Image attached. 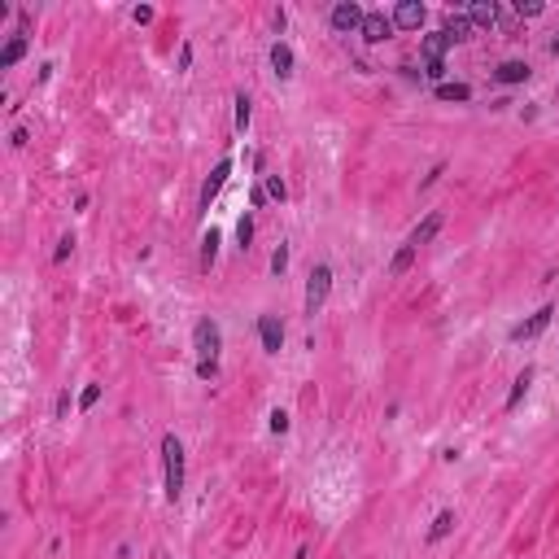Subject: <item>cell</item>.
<instances>
[{
	"label": "cell",
	"mask_w": 559,
	"mask_h": 559,
	"mask_svg": "<svg viewBox=\"0 0 559 559\" xmlns=\"http://www.w3.org/2000/svg\"><path fill=\"white\" fill-rule=\"evenodd\" d=\"M359 35H363L367 44H385L389 35H394V18H385V14H380V9H372V14L363 18V27H359Z\"/></svg>",
	"instance_id": "obj_6"
},
{
	"label": "cell",
	"mask_w": 559,
	"mask_h": 559,
	"mask_svg": "<svg viewBox=\"0 0 559 559\" xmlns=\"http://www.w3.org/2000/svg\"><path fill=\"white\" fill-rule=\"evenodd\" d=\"M53 415H57V420H66V415H70V389H62V394H57V407H53Z\"/></svg>",
	"instance_id": "obj_30"
},
{
	"label": "cell",
	"mask_w": 559,
	"mask_h": 559,
	"mask_svg": "<svg viewBox=\"0 0 559 559\" xmlns=\"http://www.w3.org/2000/svg\"><path fill=\"white\" fill-rule=\"evenodd\" d=\"M97 402H101V385H88V389L79 394V411H92Z\"/></svg>",
	"instance_id": "obj_25"
},
{
	"label": "cell",
	"mask_w": 559,
	"mask_h": 559,
	"mask_svg": "<svg viewBox=\"0 0 559 559\" xmlns=\"http://www.w3.org/2000/svg\"><path fill=\"white\" fill-rule=\"evenodd\" d=\"M249 118H254V101H249L245 92H241V97H236V132H241V136H245Z\"/></svg>",
	"instance_id": "obj_22"
},
{
	"label": "cell",
	"mask_w": 559,
	"mask_h": 559,
	"mask_svg": "<svg viewBox=\"0 0 559 559\" xmlns=\"http://www.w3.org/2000/svg\"><path fill=\"white\" fill-rule=\"evenodd\" d=\"M197 376L201 380H214V376H219V363H197Z\"/></svg>",
	"instance_id": "obj_32"
},
{
	"label": "cell",
	"mask_w": 559,
	"mask_h": 559,
	"mask_svg": "<svg viewBox=\"0 0 559 559\" xmlns=\"http://www.w3.org/2000/svg\"><path fill=\"white\" fill-rule=\"evenodd\" d=\"M132 18L140 22V27H145V22H153V9H149V5H140V9H136V14H132Z\"/></svg>",
	"instance_id": "obj_34"
},
{
	"label": "cell",
	"mask_w": 559,
	"mask_h": 559,
	"mask_svg": "<svg viewBox=\"0 0 559 559\" xmlns=\"http://www.w3.org/2000/svg\"><path fill=\"white\" fill-rule=\"evenodd\" d=\"M529 75H533V70H529L525 62H503V66L494 70V79H498V83H507V88H516V83H525Z\"/></svg>",
	"instance_id": "obj_13"
},
{
	"label": "cell",
	"mask_w": 559,
	"mask_h": 559,
	"mask_svg": "<svg viewBox=\"0 0 559 559\" xmlns=\"http://www.w3.org/2000/svg\"><path fill=\"white\" fill-rule=\"evenodd\" d=\"M394 27H398V31H420V27H424V5L402 0V5L394 9Z\"/></svg>",
	"instance_id": "obj_9"
},
{
	"label": "cell",
	"mask_w": 559,
	"mask_h": 559,
	"mask_svg": "<svg viewBox=\"0 0 559 559\" xmlns=\"http://www.w3.org/2000/svg\"><path fill=\"white\" fill-rule=\"evenodd\" d=\"M415 254H420V249H415V245L407 241V245H402L398 254H394V263H389V276H407V271H411V263H415Z\"/></svg>",
	"instance_id": "obj_18"
},
{
	"label": "cell",
	"mask_w": 559,
	"mask_h": 559,
	"mask_svg": "<svg viewBox=\"0 0 559 559\" xmlns=\"http://www.w3.org/2000/svg\"><path fill=\"white\" fill-rule=\"evenodd\" d=\"M193 346L201 354V363H219V350H223V328L214 324V319H197L193 324Z\"/></svg>",
	"instance_id": "obj_2"
},
{
	"label": "cell",
	"mask_w": 559,
	"mask_h": 559,
	"mask_svg": "<svg viewBox=\"0 0 559 559\" xmlns=\"http://www.w3.org/2000/svg\"><path fill=\"white\" fill-rule=\"evenodd\" d=\"M472 22H468V14H455L450 9V18H446V35H450V44H459V40H472Z\"/></svg>",
	"instance_id": "obj_15"
},
{
	"label": "cell",
	"mask_w": 559,
	"mask_h": 559,
	"mask_svg": "<svg viewBox=\"0 0 559 559\" xmlns=\"http://www.w3.org/2000/svg\"><path fill=\"white\" fill-rule=\"evenodd\" d=\"M551 53H559V35H555V40H551Z\"/></svg>",
	"instance_id": "obj_36"
},
{
	"label": "cell",
	"mask_w": 559,
	"mask_h": 559,
	"mask_svg": "<svg viewBox=\"0 0 559 559\" xmlns=\"http://www.w3.org/2000/svg\"><path fill=\"white\" fill-rule=\"evenodd\" d=\"M529 385H533V367H525L516 380H511V394H507V411H516L520 402H525V394H529Z\"/></svg>",
	"instance_id": "obj_16"
},
{
	"label": "cell",
	"mask_w": 559,
	"mask_h": 559,
	"mask_svg": "<svg viewBox=\"0 0 559 559\" xmlns=\"http://www.w3.org/2000/svg\"><path fill=\"white\" fill-rule=\"evenodd\" d=\"M236 241H241V249H249V241H254V219L249 214H241V223H236Z\"/></svg>",
	"instance_id": "obj_24"
},
{
	"label": "cell",
	"mask_w": 559,
	"mask_h": 559,
	"mask_svg": "<svg viewBox=\"0 0 559 559\" xmlns=\"http://www.w3.org/2000/svg\"><path fill=\"white\" fill-rule=\"evenodd\" d=\"M228 175H232V158H219V162H214V171L206 175V184H201V201H197L201 210H210L214 201H219L223 184H228Z\"/></svg>",
	"instance_id": "obj_4"
},
{
	"label": "cell",
	"mask_w": 559,
	"mask_h": 559,
	"mask_svg": "<svg viewBox=\"0 0 559 559\" xmlns=\"http://www.w3.org/2000/svg\"><path fill=\"white\" fill-rule=\"evenodd\" d=\"M437 232H442V214H428V219L420 223V228H415V232H411V245H415V249H420V245H428V241H433V236H437Z\"/></svg>",
	"instance_id": "obj_17"
},
{
	"label": "cell",
	"mask_w": 559,
	"mask_h": 559,
	"mask_svg": "<svg viewBox=\"0 0 559 559\" xmlns=\"http://www.w3.org/2000/svg\"><path fill=\"white\" fill-rule=\"evenodd\" d=\"M433 97L437 101H472V88H468V83H437Z\"/></svg>",
	"instance_id": "obj_19"
},
{
	"label": "cell",
	"mask_w": 559,
	"mask_h": 559,
	"mask_svg": "<svg viewBox=\"0 0 559 559\" xmlns=\"http://www.w3.org/2000/svg\"><path fill=\"white\" fill-rule=\"evenodd\" d=\"M446 49H450V35L446 31H437V35H428V40H424V57H428V62H442Z\"/></svg>",
	"instance_id": "obj_20"
},
{
	"label": "cell",
	"mask_w": 559,
	"mask_h": 559,
	"mask_svg": "<svg viewBox=\"0 0 559 559\" xmlns=\"http://www.w3.org/2000/svg\"><path fill=\"white\" fill-rule=\"evenodd\" d=\"M219 245H223V232H219V228H206V236H201V271L214 267V258H219Z\"/></svg>",
	"instance_id": "obj_12"
},
{
	"label": "cell",
	"mask_w": 559,
	"mask_h": 559,
	"mask_svg": "<svg viewBox=\"0 0 559 559\" xmlns=\"http://www.w3.org/2000/svg\"><path fill=\"white\" fill-rule=\"evenodd\" d=\"M258 337H263V350H267V354H280V350H284V324H280L276 315H263V319H258Z\"/></svg>",
	"instance_id": "obj_8"
},
{
	"label": "cell",
	"mask_w": 559,
	"mask_h": 559,
	"mask_svg": "<svg viewBox=\"0 0 559 559\" xmlns=\"http://www.w3.org/2000/svg\"><path fill=\"white\" fill-rule=\"evenodd\" d=\"M271 271H276V276H284V271H289V245H276V249H271Z\"/></svg>",
	"instance_id": "obj_23"
},
{
	"label": "cell",
	"mask_w": 559,
	"mask_h": 559,
	"mask_svg": "<svg viewBox=\"0 0 559 559\" xmlns=\"http://www.w3.org/2000/svg\"><path fill=\"white\" fill-rule=\"evenodd\" d=\"M70 254H75V236H62V241H57V254H53V258H57V263H66Z\"/></svg>",
	"instance_id": "obj_28"
},
{
	"label": "cell",
	"mask_w": 559,
	"mask_h": 559,
	"mask_svg": "<svg viewBox=\"0 0 559 559\" xmlns=\"http://www.w3.org/2000/svg\"><path fill=\"white\" fill-rule=\"evenodd\" d=\"M267 193L276 197V201H284V197H289V188H284V180H280V175H267Z\"/></svg>",
	"instance_id": "obj_27"
},
{
	"label": "cell",
	"mask_w": 559,
	"mask_h": 559,
	"mask_svg": "<svg viewBox=\"0 0 559 559\" xmlns=\"http://www.w3.org/2000/svg\"><path fill=\"white\" fill-rule=\"evenodd\" d=\"M424 75L433 79V83H446V62H428V66H424Z\"/></svg>",
	"instance_id": "obj_29"
},
{
	"label": "cell",
	"mask_w": 559,
	"mask_h": 559,
	"mask_svg": "<svg viewBox=\"0 0 559 559\" xmlns=\"http://www.w3.org/2000/svg\"><path fill=\"white\" fill-rule=\"evenodd\" d=\"M271 70H276L280 79H289V75H293V49H289L284 40L271 44Z\"/></svg>",
	"instance_id": "obj_11"
},
{
	"label": "cell",
	"mask_w": 559,
	"mask_h": 559,
	"mask_svg": "<svg viewBox=\"0 0 559 559\" xmlns=\"http://www.w3.org/2000/svg\"><path fill=\"white\" fill-rule=\"evenodd\" d=\"M516 14H520V18H538V14H542V5H538V0H520Z\"/></svg>",
	"instance_id": "obj_31"
},
{
	"label": "cell",
	"mask_w": 559,
	"mask_h": 559,
	"mask_svg": "<svg viewBox=\"0 0 559 559\" xmlns=\"http://www.w3.org/2000/svg\"><path fill=\"white\" fill-rule=\"evenodd\" d=\"M468 22L477 31H490L494 22H498V5H494V0H477V5H468Z\"/></svg>",
	"instance_id": "obj_10"
},
{
	"label": "cell",
	"mask_w": 559,
	"mask_h": 559,
	"mask_svg": "<svg viewBox=\"0 0 559 559\" xmlns=\"http://www.w3.org/2000/svg\"><path fill=\"white\" fill-rule=\"evenodd\" d=\"M267 424H271V433H289V411H280V407H276V411L267 415Z\"/></svg>",
	"instance_id": "obj_26"
},
{
	"label": "cell",
	"mask_w": 559,
	"mask_h": 559,
	"mask_svg": "<svg viewBox=\"0 0 559 559\" xmlns=\"http://www.w3.org/2000/svg\"><path fill=\"white\" fill-rule=\"evenodd\" d=\"M328 289H332V267H328V263L311 267V280H306V315H319V311H324Z\"/></svg>",
	"instance_id": "obj_3"
},
{
	"label": "cell",
	"mask_w": 559,
	"mask_h": 559,
	"mask_svg": "<svg viewBox=\"0 0 559 559\" xmlns=\"http://www.w3.org/2000/svg\"><path fill=\"white\" fill-rule=\"evenodd\" d=\"M551 319H555V306H542V311H533V315L525 319V324H516V328H511L507 337H511V341H533V337H542V332L551 328Z\"/></svg>",
	"instance_id": "obj_5"
},
{
	"label": "cell",
	"mask_w": 559,
	"mask_h": 559,
	"mask_svg": "<svg viewBox=\"0 0 559 559\" xmlns=\"http://www.w3.org/2000/svg\"><path fill=\"white\" fill-rule=\"evenodd\" d=\"M27 140H31V136H27V127H14V136H9V145H14V149H22V145H27Z\"/></svg>",
	"instance_id": "obj_33"
},
{
	"label": "cell",
	"mask_w": 559,
	"mask_h": 559,
	"mask_svg": "<svg viewBox=\"0 0 559 559\" xmlns=\"http://www.w3.org/2000/svg\"><path fill=\"white\" fill-rule=\"evenodd\" d=\"M22 57H27V35H14V40L0 49V70H14Z\"/></svg>",
	"instance_id": "obj_14"
},
{
	"label": "cell",
	"mask_w": 559,
	"mask_h": 559,
	"mask_svg": "<svg viewBox=\"0 0 559 559\" xmlns=\"http://www.w3.org/2000/svg\"><path fill=\"white\" fill-rule=\"evenodd\" d=\"M188 66H193V44H184V49H180V70H188Z\"/></svg>",
	"instance_id": "obj_35"
},
{
	"label": "cell",
	"mask_w": 559,
	"mask_h": 559,
	"mask_svg": "<svg viewBox=\"0 0 559 559\" xmlns=\"http://www.w3.org/2000/svg\"><path fill=\"white\" fill-rule=\"evenodd\" d=\"M363 18H367V14L354 5V0H341V5L332 9V31H341V35H346V31H359Z\"/></svg>",
	"instance_id": "obj_7"
},
{
	"label": "cell",
	"mask_w": 559,
	"mask_h": 559,
	"mask_svg": "<svg viewBox=\"0 0 559 559\" xmlns=\"http://www.w3.org/2000/svg\"><path fill=\"white\" fill-rule=\"evenodd\" d=\"M450 529H455V511H442V516L433 520V529H428V542H442Z\"/></svg>",
	"instance_id": "obj_21"
},
{
	"label": "cell",
	"mask_w": 559,
	"mask_h": 559,
	"mask_svg": "<svg viewBox=\"0 0 559 559\" xmlns=\"http://www.w3.org/2000/svg\"><path fill=\"white\" fill-rule=\"evenodd\" d=\"M162 468H166V503L184 494V442L175 433L162 437Z\"/></svg>",
	"instance_id": "obj_1"
}]
</instances>
